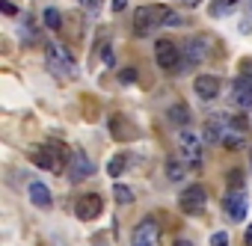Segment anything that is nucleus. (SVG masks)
<instances>
[{"mask_svg":"<svg viewBox=\"0 0 252 246\" xmlns=\"http://www.w3.org/2000/svg\"><path fill=\"white\" fill-rule=\"evenodd\" d=\"M125 6H128V0H113V9H116V12H122Z\"/></svg>","mask_w":252,"mask_h":246,"instance_id":"nucleus-30","label":"nucleus"},{"mask_svg":"<svg viewBox=\"0 0 252 246\" xmlns=\"http://www.w3.org/2000/svg\"><path fill=\"white\" fill-rule=\"evenodd\" d=\"M30 157H33V163H36V166H42V169H48V172L60 175V172L65 169V160L71 157V152H65L60 143H48V146L33 149V152H30Z\"/></svg>","mask_w":252,"mask_h":246,"instance_id":"nucleus-2","label":"nucleus"},{"mask_svg":"<svg viewBox=\"0 0 252 246\" xmlns=\"http://www.w3.org/2000/svg\"><path fill=\"white\" fill-rule=\"evenodd\" d=\"M243 143H246V140H243V134H237V131H231V128H228V131H225V137H222V146H225V149H231V152L243 149Z\"/></svg>","mask_w":252,"mask_h":246,"instance_id":"nucleus-20","label":"nucleus"},{"mask_svg":"<svg viewBox=\"0 0 252 246\" xmlns=\"http://www.w3.org/2000/svg\"><path fill=\"white\" fill-rule=\"evenodd\" d=\"M249 166H252V154H249Z\"/></svg>","mask_w":252,"mask_h":246,"instance_id":"nucleus-34","label":"nucleus"},{"mask_svg":"<svg viewBox=\"0 0 252 246\" xmlns=\"http://www.w3.org/2000/svg\"><path fill=\"white\" fill-rule=\"evenodd\" d=\"M193 89H196V95H199L202 101H211V98L220 95V77H214V74H199V77L193 80Z\"/></svg>","mask_w":252,"mask_h":246,"instance_id":"nucleus-12","label":"nucleus"},{"mask_svg":"<svg viewBox=\"0 0 252 246\" xmlns=\"http://www.w3.org/2000/svg\"><path fill=\"white\" fill-rule=\"evenodd\" d=\"M0 6H3V12H6V15H18V9H15V6L9 3V0H3V3H0Z\"/></svg>","mask_w":252,"mask_h":246,"instance_id":"nucleus-29","label":"nucleus"},{"mask_svg":"<svg viewBox=\"0 0 252 246\" xmlns=\"http://www.w3.org/2000/svg\"><path fill=\"white\" fill-rule=\"evenodd\" d=\"M231 104H234L237 110H249V107H252V80H246V77H237V80H234Z\"/></svg>","mask_w":252,"mask_h":246,"instance_id":"nucleus-11","label":"nucleus"},{"mask_svg":"<svg viewBox=\"0 0 252 246\" xmlns=\"http://www.w3.org/2000/svg\"><path fill=\"white\" fill-rule=\"evenodd\" d=\"M178 152H181V160L190 163V166H199L202 163V140L193 134V131H181L178 134Z\"/></svg>","mask_w":252,"mask_h":246,"instance_id":"nucleus-5","label":"nucleus"},{"mask_svg":"<svg viewBox=\"0 0 252 246\" xmlns=\"http://www.w3.org/2000/svg\"><path fill=\"white\" fill-rule=\"evenodd\" d=\"M169 18H172V12H169L166 6H160V3L140 6V9H137V15H134V33H137V36H149L152 30H158V27L169 24Z\"/></svg>","mask_w":252,"mask_h":246,"instance_id":"nucleus-1","label":"nucleus"},{"mask_svg":"<svg viewBox=\"0 0 252 246\" xmlns=\"http://www.w3.org/2000/svg\"><path fill=\"white\" fill-rule=\"evenodd\" d=\"M119 80H122V83H134V80H137V71H134V68H125V71H119Z\"/></svg>","mask_w":252,"mask_h":246,"instance_id":"nucleus-25","label":"nucleus"},{"mask_svg":"<svg viewBox=\"0 0 252 246\" xmlns=\"http://www.w3.org/2000/svg\"><path fill=\"white\" fill-rule=\"evenodd\" d=\"M113 199H116L119 205H131V202H134V193L125 187V184H116V187H113Z\"/></svg>","mask_w":252,"mask_h":246,"instance_id":"nucleus-22","label":"nucleus"},{"mask_svg":"<svg viewBox=\"0 0 252 246\" xmlns=\"http://www.w3.org/2000/svg\"><path fill=\"white\" fill-rule=\"evenodd\" d=\"M125 166H128V163H125V154H116V157L107 163V172H110V178H119V175L125 172Z\"/></svg>","mask_w":252,"mask_h":246,"instance_id":"nucleus-23","label":"nucleus"},{"mask_svg":"<svg viewBox=\"0 0 252 246\" xmlns=\"http://www.w3.org/2000/svg\"><path fill=\"white\" fill-rule=\"evenodd\" d=\"M187 3H190V6H196V3H199V0H187Z\"/></svg>","mask_w":252,"mask_h":246,"instance_id":"nucleus-33","label":"nucleus"},{"mask_svg":"<svg viewBox=\"0 0 252 246\" xmlns=\"http://www.w3.org/2000/svg\"><path fill=\"white\" fill-rule=\"evenodd\" d=\"M205 202H208V196H205V190H202L199 184L187 187V190L178 196V205H181V211H184V214H190V216H199V214L205 211Z\"/></svg>","mask_w":252,"mask_h":246,"instance_id":"nucleus-7","label":"nucleus"},{"mask_svg":"<svg viewBox=\"0 0 252 246\" xmlns=\"http://www.w3.org/2000/svg\"><path fill=\"white\" fill-rule=\"evenodd\" d=\"M30 199H33L36 208H48L51 205V190L42 181H30Z\"/></svg>","mask_w":252,"mask_h":246,"instance_id":"nucleus-15","label":"nucleus"},{"mask_svg":"<svg viewBox=\"0 0 252 246\" xmlns=\"http://www.w3.org/2000/svg\"><path fill=\"white\" fill-rule=\"evenodd\" d=\"M225 119L222 116H217V119H208L205 122V128H202V134H205V143H211V146H217V143H222V137H225Z\"/></svg>","mask_w":252,"mask_h":246,"instance_id":"nucleus-13","label":"nucleus"},{"mask_svg":"<svg viewBox=\"0 0 252 246\" xmlns=\"http://www.w3.org/2000/svg\"><path fill=\"white\" fill-rule=\"evenodd\" d=\"M237 9V0H211V15L214 18H225Z\"/></svg>","mask_w":252,"mask_h":246,"instance_id":"nucleus-17","label":"nucleus"},{"mask_svg":"<svg viewBox=\"0 0 252 246\" xmlns=\"http://www.w3.org/2000/svg\"><path fill=\"white\" fill-rule=\"evenodd\" d=\"M211 54V39L208 36H196V39H187L184 48H181V68H196L208 60Z\"/></svg>","mask_w":252,"mask_h":246,"instance_id":"nucleus-3","label":"nucleus"},{"mask_svg":"<svg viewBox=\"0 0 252 246\" xmlns=\"http://www.w3.org/2000/svg\"><path fill=\"white\" fill-rule=\"evenodd\" d=\"M246 211H249L246 193H243V190H231V193L225 196V214H228V219L243 222V219H246Z\"/></svg>","mask_w":252,"mask_h":246,"instance_id":"nucleus-9","label":"nucleus"},{"mask_svg":"<svg viewBox=\"0 0 252 246\" xmlns=\"http://www.w3.org/2000/svg\"><path fill=\"white\" fill-rule=\"evenodd\" d=\"M172 246H193V243H190V240H175Z\"/></svg>","mask_w":252,"mask_h":246,"instance_id":"nucleus-32","label":"nucleus"},{"mask_svg":"<svg viewBox=\"0 0 252 246\" xmlns=\"http://www.w3.org/2000/svg\"><path fill=\"white\" fill-rule=\"evenodd\" d=\"M155 57H158V65L166 68V71H178L181 68V48L172 39H158Z\"/></svg>","mask_w":252,"mask_h":246,"instance_id":"nucleus-4","label":"nucleus"},{"mask_svg":"<svg viewBox=\"0 0 252 246\" xmlns=\"http://www.w3.org/2000/svg\"><path fill=\"white\" fill-rule=\"evenodd\" d=\"M110 128H113V137H116V140H134V137H137V128L128 125V122L119 119V116L110 122Z\"/></svg>","mask_w":252,"mask_h":246,"instance_id":"nucleus-16","label":"nucleus"},{"mask_svg":"<svg viewBox=\"0 0 252 246\" xmlns=\"http://www.w3.org/2000/svg\"><path fill=\"white\" fill-rule=\"evenodd\" d=\"M83 6H86L89 12H98V9H101V0H83Z\"/></svg>","mask_w":252,"mask_h":246,"instance_id":"nucleus-28","label":"nucleus"},{"mask_svg":"<svg viewBox=\"0 0 252 246\" xmlns=\"http://www.w3.org/2000/svg\"><path fill=\"white\" fill-rule=\"evenodd\" d=\"M92 172H95V163L86 157V152L74 149L71 157H68V181H71V184H80V181H86Z\"/></svg>","mask_w":252,"mask_h":246,"instance_id":"nucleus-6","label":"nucleus"},{"mask_svg":"<svg viewBox=\"0 0 252 246\" xmlns=\"http://www.w3.org/2000/svg\"><path fill=\"white\" fill-rule=\"evenodd\" d=\"M169 122H172V125H187V122H190V110L184 104H172L169 107Z\"/></svg>","mask_w":252,"mask_h":246,"instance_id":"nucleus-19","label":"nucleus"},{"mask_svg":"<svg viewBox=\"0 0 252 246\" xmlns=\"http://www.w3.org/2000/svg\"><path fill=\"white\" fill-rule=\"evenodd\" d=\"M184 175H187L184 163L175 160V157H169V160H166V178H169V181H184Z\"/></svg>","mask_w":252,"mask_h":246,"instance_id":"nucleus-18","label":"nucleus"},{"mask_svg":"<svg viewBox=\"0 0 252 246\" xmlns=\"http://www.w3.org/2000/svg\"><path fill=\"white\" fill-rule=\"evenodd\" d=\"M240 77L252 80V60H243V62H240Z\"/></svg>","mask_w":252,"mask_h":246,"instance_id":"nucleus-26","label":"nucleus"},{"mask_svg":"<svg viewBox=\"0 0 252 246\" xmlns=\"http://www.w3.org/2000/svg\"><path fill=\"white\" fill-rule=\"evenodd\" d=\"M131 246H160V225H158V219H143L140 225H137V231H134V237H131Z\"/></svg>","mask_w":252,"mask_h":246,"instance_id":"nucleus-8","label":"nucleus"},{"mask_svg":"<svg viewBox=\"0 0 252 246\" xmlns=\"http://www.w3.org/2000/svg\"><path fill=\"white\" fill-rule=\"evenodd\" d=\"M42 21H45V27H51V30H60V24H63V18H60V9L48 6V9L42 12Z\"/></svg>","mask_w":252,"mask_h":246,"instance_id":"nucleus-21","label":"nucleus"},{"mask_svg":"<svg viewBox=\"0 0 252 246\" xmlns=\"http://www.w3.org/2000/svg\"><path fill=\"white\" fill-rule=\"evenodd\" d=\"M48 60H51L57 68H63V71L74 74V60H71V54H68V51H63L60 45H51V48H48Z\"/></svg>","mask_w":252,"mask_h":246,"instance_id":"nucleus-14","label":"nucleus"},{"mask_svg":"<svg viewBox=\"0 0 252 246\" xmlns=\"http://www.w3.org/2000/svg\"><path fill=\"white\" fill-rule=\"evenodd\" d=\"M246 246H252V225L246 228Z\"/></svg>","mask_w":252,"mask_h":246,"instance_id":"nucleus-31","label":"nucleus"},{"mask_svg":"<svg viewBox=\"0 0 252 246\" xmlns=\"http://www.w3.org/2000/svg\"><path fill=\"white\" fill-rule=\"evenodd\" d=\"M228 187L231 190H243V172L240 169H231L228 172Z\"/></svg>","mask_w":252,"mask_h":246,"instance_id":"nucleus-24","label":"nucleus"},{"mask_svg":"<svg viewBox=\"0 0 252 246\" xmlns=\"http://www.w3.org/2000/svg\"><path fill=\"white\" fill-rule=\"evenodd\" d=\"M225 243H228V237H225V234H222V231H220V234H214V237H211V246H225Z\"/></svg>","mask_w":252,"mask_h":246,"instance_id":"nucleus-27","label":"nucleus"},{"mask_svg":"<svg viewBox=\"0 0 252 246\" xmlns=\"http://www.w3.org/2000/svg\"><path fill=\"white\" fill-rule=\"evenodd\" d=\"M74 214H77V219H95V216L101 214V196H98V193L80 196V199L74 202Z\"/></svg>","mask_w":252,"mask_h":246,"instance_id":"nucleus-10","label":"nucleus"}]
</instances>
